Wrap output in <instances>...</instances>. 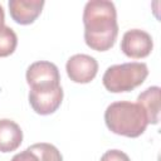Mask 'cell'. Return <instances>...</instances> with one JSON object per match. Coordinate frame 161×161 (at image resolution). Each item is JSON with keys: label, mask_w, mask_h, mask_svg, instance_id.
Returning a JSON list of instances; mask_svg holds the SVG:
<instances>
[{"label": "cell", "mask_w": 161, "mask_h": 161, "mask_svg": "<svg viewBox=\"0 0 161 161\" xmlns=\"http://www.w3.org/2000/svg\"><path fill=\"white\" fill-rule=\"evenodd\" d=\"M104 122L111 132L130 138L141 136L148 125L145 109L128 101L111 103L104 111Z\"/></svg>", "instance_id": "cell-2"}, {"label": "cell", "mask_w": 161, "mask_h": 161, "mask_svg": "<svg viewBox=\"0 0 161 161\" xmlns=\"http://www.w3.org/2000/svg\"><path fill=\"white\" fill-rule=\"evenodd\" d=\"M99 161H131V160L128 155L121 150H108L101 156Z\"/></svg>", "instance_id": "cell-13"}, {"label": "cell", "mask_w": 161, "mask_h": 161, "mask_svg": "<svg viewBox=\"0 0 161 161\" xmlns=\"http://www.w3.org/2000/svg\"><path fill=\"white\" fill-rule=\"evenodd\" d=\"M160 87L152 86L138 94L137 102L146 112L147 121L151 125H157L160 121Z\"/></svg>", "instance_id": "cell-10"}, {"label": "cell", "mask_w": 161, "mask_h": 161, "mask_svg": "<svg viewBox=\"0 0 161 161\" xmlns=\"http://www.w3.org/2000/svg\"><path fill=\"white\" fill-rule=\"evenodd\" d=\"M148 75V68L142 62L114 64L106 69L102 83L108 92L123 93L141 86Z\"/></svg>", "instance_id": "cell-3"}, {"label": "cell", "mask_w": 161, "mask_h": 161, "mask_svg": "<svg viewBox=\"0 0 161 161\" xmlns=\"http://www.w3.org/2000/svg\"><path fill=\"white\" fill-rule=\"evenodd\" d=\"M23 142V131L20 126L9 119H0V152L15 151Z\"/></svg>", "instance_id": "cell-9"}, {"label": "cell", "mask_w": 161, "mask_h": 161, "mask_svg": "<svg viewBox=\"0 0 161 161\" xmlns=\"http://www.w3.org/2000/svg\"><path fill=\"white\" fill-rule=\"evenodd\" d=\"M65 70L72 82L84 84L93 80L97 75L98 63L96 58L88 54H74L68 59Z\"/></svg>", "instance_id": "cell-7"}, {"label": "cell", "mask_w": 161, "mask_h": 161, "mask_svg": "<svg viewBox=\"0 0 161 161\" xmlns=\"http://www.w3.org/2000/svg\"><path fill=\"white\" fill-rule=\"evenodd\" d=\"M29 148L34 153H36L39 161H63V156L60 151L52 143H47V142L34 143L29 146Z\"/></svg>", "instance_id": "cell-12"}, {"label": "cell", "mask_w": 161, "mask_h": 161, "mask_svg": "<svg viewBox=\"0 0 161 161\" xmlns=\"http://www.w3.org/2000/svg\"><path fill=\"white\" fill-rule=\"evenodd\" d=\"M18 45L16 33L10 28L4 25L0 29V58L9 57L14 53Z\"/></svg>", "instance_id": "cell-11"}, {"label": "cell", "mask_w": 161, "mask_h": 161, "mask_svg": "<svg viewBox=\"0 0 161 161\" xmlns=\"http://www.w3.org/2000/svg\"><path fill=\"white\" fill-rule=\"evenodd\" d=\"M153 42L151 35L141 29L127 30L121 40V50L128 58L141 59L151 54Z\"/></svg>", "instance_id": "cell-6"}, {"label": "cell", "mask_w": 161, "mask_h": 161, "mask_svg": "<svg viewBox=\"0 0 161 161\" xmlns=\"http://www.w3.org/2000/svg\"><path fill=\"white\" fill-rule=\"evenodd\" d=\"M25 78L30 89L60 86V74L58 67L47 60L31 63L26 69Z\"/></svg>", "instance_id": "cell-5"}, {"label": "cell", "mask_w": 161, "mask_h": 161, "mask_svg": "<svg viewBox=\"0 0 161 161\" xmlns=\"http://www.w3.org/2000/svg\"><path fill=\"white\" fill-rule=\"evenodd\" d=\"M44 4V0H10L9 13L15 23L29 25L40 15Z\"/></svg>", "instance_id": "cell-8"}, {"label": "cell", "mask_w": 161, "mask_h": 161, "mask_svg": "<svg viewBox=\"0 0 161 161\" xmlns=\"http://www.w3.org/2000/svg\"><path fill=\"white\" fill-rule=\"evenodd\" d=\"M63 88L45 87V88H33L29 92V103L33 111L42 116H48L54 113L62 104L63 101Z\"/></svg>", "instance_id": "cell-4"}, {"label": "cell", "mask_w": 161, "mask_h": 161, "mask_svg": "<svg viewBox=\"0 0 161 161\" xmlns=\"http://www.w3.org/2000/svg\"><path fill=\"white\" fill-rule=\"evenodd\" d=\"M4 21H5V13H4V8L0 5V29L4 26Z\"/></svg>", "instance_id": "cell-15"}, {"label": "cell", "mask_w": 161, "mask_h": 161, "mask_svg": "<svg viewBox=\"0 0 161 161\" xmlns=\"http://www.w3.org/2000/svg\"><path fill=\"white\" fill-rule=\"evenodd\" d=\"M84 42L97 52L111 49L118 35L117 10L112 1L91 0L83 10Z\"/></svg>", "instance_id": "cell-1"}, {"label": "cell", "mask_w": 161, "mask_h": 161, "mask_svg": "<svg viewBox=\"0 0 161 161\" xmlns=\"http://www.w3.org/2000/svg\"><path fill=\"white\" fill-rule=\"evenodd\" d=\"M10 161H39L36 153H34L29 147L16 155L13 156V158Z\"/></svg>", "instance_id": "cell-14"}]
</instances>
